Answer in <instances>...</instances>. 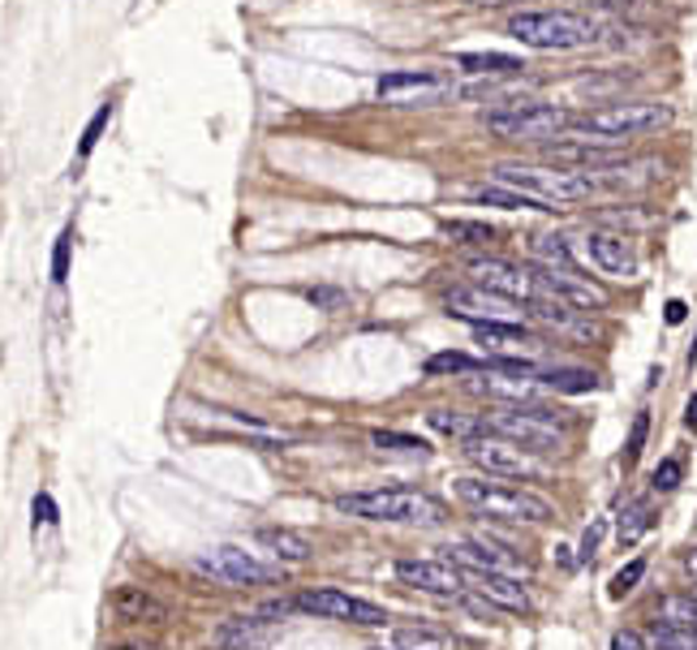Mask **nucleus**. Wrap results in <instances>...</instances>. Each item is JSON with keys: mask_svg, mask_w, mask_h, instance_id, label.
<instances>
[{"mask_svg": "<svg viewBox=\"0 0 697 650\" xmlns=\"http://www.w3.org/2000/svg\"><path fill=\"white\" fill-rule=\"evenodd\" d=\"M35 521H44V525H57V505H52L48 496H35Z\"/></svg>", "mask_w": 697, "mask_h": 650, "instance_id": "nucleus-45", "label": "nucleus"}, {"mask_svg": "<svg viewBox=\"0 0 697 650\" xmlns=\"http://www.w3.org/2000/svg\"><path fill=\"white\" fill-rule=\"evenodd\" d=\"M370 650H401V647H370Z\"/></svg>", "mask_w": 697, "mask_h": 650, "instance_id": "nucleus-50", "label": "nucleus"}, {"mask_svg": "<svg viewBox=\"0 0 697 650\" xmlns=\"http://www.w3.org/2000/svg\"><path fill=\"white\" fill-rule=\"evenodd\" d=\"M539 383L552 392H590L599 383V375L581 370V366H552V370H539Z\"/></svg>", "mask_w": 697, "mask_h": 650, "instance_id": "nucleus-27", "label": "nucleus"}, {"mask_svg": "<svg viewBox=\"0 0 697 650\" xmlns=\"http://www.w3.org/2000/svg\"><path fill=\"white\" fill-rule=\"evenodd\" d=\"M457 70L470 73V78H517L525 66L517 57H508V52H461Z\"/></svg>", "mask_w": 697, "mask_h": 650, "instance_id": "nucleus-25", "label": "nucleus"}, {"mask_svg": "<svg viewBox=\"0 0 697 650\" xmlns=\"http://www.w3.org/2000/svg\"><path fill=\"white\" fill-rule=\"evenodd\" d=\"M426 423L435 427L439 435H452V439H470V435L483 432V418H465V414H457V410H430L426 414Z\"/></svg>", "mask_w": 697, "mask_h": 650, "instance_id": "nucleus-30", "label": "nucleus"}, {"mask_svg": "<svg viewBox=\"0 0 697 650\" xmlns=\"http://www.w3.org/2000/svg\"><path fill=\"white\" fill-rule=\"evenodd\" d=\"M603 530H607V521H594V525L586 530V539H581V556H586V560L594 556V547H599V539H603Z\"/></svg>", "mask_w": 697, "mask_h": 650, "instance_id": "nucleus-43", "label": "nucleus"}, {"mask_svg": "<svg viewBox=\"0 0 697 650\" xmlns=\"http://www.w3.org/2000/svg\"><path fill=\"white\" fill-rule=\"evenodd\" d=\"M194 569L208 574L211 581H220V586H272V581H280L276 565H263L255 552L233 547V543L203 552V556L194 560Z\"/></svg>", "mask_w": 697, "mask_h": 650, "instance_id": "nucleus-9", "label": "nucleus"}, {"mask_svg": "<svg viewBox=\"0 0 697 650\" xmlns=\"http://www.w3.org/2000/svg\"><path fill=\"white\" fill-rule=\"evenodd\" d=\"M521 315H530L534 323H547V328H556V332H577V336H590V328L577 319V310H572L568 302H556V297H530Z\"/></svg>", "mask_w": 697, "mask_h": 650, "instance_id": "nucleus-23", "label": "nucleus"}, {"mask_svg": "<svg viewBox=\"0 0 697 650\" xmlns=\"http://www.w3.org/2000/svg\"><path fill=\"white\" fill-rule=\"evenodd\" d=\"M530 255L543 263V268H559V272H581L577 268V259H572V250H568V241L559 237V233H539L534 241H530Z\"/></svg>", "mask_w": 697, "mask_h": 650, "instance_id": "nucleus-26", "label": "nucleus"}, {"mask_svg": "<svg viewBox=\"0 0 697 650\" xmlns=\"http://www.w3.org/2000/svg\"><path fill=\"white\" fill-rule=\"evenodd\" d=\"M336 508L362 521H383V525H444L448 521V505L414 487H379V492L336 496Z\"/></svg>", "mask_w": 697, "mask_h": 650, "instance_id": "nucleus-3", "label": "nucleus"}, {"mask_svg": "<svg viewBox=\"0 0 697 650\" xmlns=\"http://www.w3.org/2000/svg\"><path fill=\"white\" fill-rule=\"evenodd\" d=\"M650 525H654V512H650V505H646V500L628 505L625 517H621V543H625V547H633V543H637V539H641Z\"/></svg>", "mask_w": 697, "mask_h": 650, "instance_id": "nucleus-33", "label": "nucleus"}, {"mask_svg": "<svg viewBox=\"0 0 697 650\" xmlns=\"http://www.w3.org/2000/svg\"><path fill=\"white\" fill-rule=\"evenodd\" d=\"M474 370H487V362L470 358V354H457V350H444V354H430L426 358V375L439 379V375H474Z\"/></svg>", "mask_w": 697, "mask_h": 650, "instance_id": "nucleus-32", "label": "nucleus"}, {"mask_svg": "<svg viewBox=\"0 0 697 650\" xmlns=\"http://www.w3.org/2000/svg\"><path fill=\"white\" fill-rule=\"evenodd\" d=\"M646 432H650V418H646V414H637V418H633V432H628V444H625L628 465L641 457V448H646Z\"/></svg>", "mask_w": 697, "mask_h": 650, "instance_id": "nucleus-41", "label": "nucleus"}, {"mask_svg": "<svg viewBox=\"0 0 697 650\" xmlns=\"http://www.w3.org/2000/svg\"><path fill=\"white\" fill-rule=\"evenodd\" d=\"M444 560H452L465 574H508V578H530V565L517 560L512 552H499L483 539H457L444 547Z\"/></svg>", "mask_w": 697, "mask_h": 650, "instance_id": "nucleus-15", "label": "nucleus"}, {"mask_svg": "<svg viewBox=\"0 0 697 650\" xmlns=\"http://www.w3.org/2000/svg\"><path fill=\"white\" fill-rule=\"evenodd\" d=\"M465 4H474V9H504V4H517V0H465Z\"/></svg>", "mask_w": 697, "mask_h": 650, "instance_id": "nucleus-47", "label": "nucleus"}, {"mask_svg": "<svg viewBox=\"0 0 697 650\" xmlns=\"http://www.w3.org/2000/svg\"><path fill=\"white\" fill-rule=\"evenodd\" d=\"M530 276H534V297H556V302H568V306H577V310H599V306H607V293L599 289L590 276H581V272H559V268H530Z\"/></svg>", "mask_w": 697, "mask_h": 650, "instance_id": "nucleus-14", "label": "nucleus"}, {"mask_svg": "<svg viewBox=\"0 0 697 650\" xmlns=\"http://www.w3.org/2000/svg\"><path fill=\"white\" fill-rule=\"evenodd\" d=\"M306 297H310L319 310H341V306L349 302L345 289H328V285H319V289H306Z\"/></svg>", "mask_w": 697, "mask_h": 650, "instance_id": "nucleus-42", "label": "nucleus"}, {"mask_svg": "<svg viewBox=\"0 0 697 650\" xmlns=\"http://www.w3.org/2000/svg\"><path fill=\"white\" fill-rule=\"evenodd\" d=\"M474 392H483L491 401H512V405H534L543 397V383L539 379H521V375H487V379H474L470 383Z\"/></svg>", "mask_w": 697, "mask_h": 650, "instance_id": "nucleus-21", "label": "nucleus"}, {"mask_svg": "<svg viewBox=\"0 0 697 650\" xmlns=\"http://www.w3.org/2000/svg\"><path fill=\"white\" fill-rule=\"evenodd\" d=\"M444 233L452 237V241H470V246H487L491 237V224L483 220H444Z\"/></svg>", "mask_w": 697, "mask_h": 650, "instance_id": "nucleus-35", "label": "nucleus"}, {"mask_svg": "<svg viewBox=\"0 0 697 650\" xmlns=\"http://www.w3.org/2000/svg\"><path fill=\"white\" fill-rule=\"evenodd\" d=\"M276 638V621L263 616H233L215 629V647L224 650H268Z\"/></svg>", "mask_w": 697, "mask_h": 650, "instance_id": "nucleus-19", "label": "nucleus"}, {"mask_svg": "<svg viewBox=\"0 0 697 650\" xmlns=\"http://www.w3.org/2000/svg\"><path fill=\"white\" fill-rule=\"evenodd\" d=\"M444 91H448V82L435 70H397L375 82V95L383 104H426V99H439Z\"/></svg>", "mask_w": 697, "mask_h": 650, "instance_id": "nucleus-17", "label": "nucleus"}, {"mask_svg": "<svg viewBox=\"0 0 697 650\" xmlns=\"http://www.w3.org/2000/svg\"><path fill=\"white\" fill-rule=\"evenodd\" d=\"M612 650H646V638L633 634V629H621V634L612 638Z\"/></svg>", "mask_w": 697, "mask_h": 650, "instance_id": "nucleus-44", "label": "nucleus"}, {"mask_svg": "<svg viewBox=\"0 0 697 650\" xmlns=\"http://www.w3.org/2000/svg\"><path fill=\"white\" fill-rule=\"evenodd\" d=\"M681 478H685L681 457H663V461L654 465V474H650V487H654V492H676V487H681Z\"/></svg>", "mask_w": 697, "mask_h": 650, "instance_id": "nucleus-37", "label": "nucleus"}, {"mask_svg": "<svg viewBox=\"0 0 697 650\" xmlns=\"http://www.w3.org/2000/svg\"><path fill=\"white\" fill-rule=\"evenodd\" d=\"M685 423H689V427H697V397L689 401V414H685Z\"/></svg>", "mask_w": 697, "mask_h": 650, "instance_id": "nucleus-48", "label": "nucleus"}, {"mask_svg": "<svg viewBox=\"0 0 697 650\" xmlns=\"http://www.w3.org/2000/svg\"><path fill=\"white\" fill-rule=\"evenodd\" d=\"M397 581L430 599H465L470 581L452 560H397Z\"/></svg>", "mask_w": 697, "mask_h": 650, "instance_id": "nucleus-11", "label": "nucleus"}, {"mask_svg": "<svg viewBox=\"0 0 697 650\" xmlns=\"http://www.w3.org/2000/svg\"><path fill=\"white\" fill-rule=\"evenodd\" d=\"M685 315H689V306H685L681 297H672V302H668V310H663V319H668V323H685Z\"/></svg>", "mask_w": 697, "mask_h": 650, "instance_id": "nucleus-46", "label": "nucleus"}, {"mask_svg": "<svg viewBox=\"0 0 697 650\" xmlns=\"http://www.w3.org/2000/svg\"><path fill=\"white\" fill-rule=\"evenodd\" d=\"M641 574H646V560H633V565H625V569L612 578V599H625L628 590L641 581Z\"/></svg>", "mask_w": 697, "mask_h": 650, "instance_id": "nucleus-40", "label": "nucleus"}, {"mask_svg": "<svg viewBox=\"0 0 697 650\" xmlns=\"http://www.w3.org/2000/svg\"><path fill=\"white\" fill-rule=\"evenodd\" d=\"M444 310L452 319H470L479 328V323H512L521 306L512 297H499V293L483 289V285H457V289L444 293Z\"/></svg>", "mask_w": 697, "mask_h": 650, "instance_id": "nucleus-12", "label": "nucleus"}, {"mask_svg": "<svg viewBox=\"0 0 697 650\" xmlns=\"http://www.w3.org/2000/svg\"><path fill=\"white\" fill-rule=\"evenodd\" d=\"M370 444H375V448H383V452H410V457H414V452H430V448H426V439H414V435H401V432H370Z\"/></svg>", "mask_w": 697, "mask_h": 650, "instance_id": "nucleus-36", "label": "nucleus"}, {"mask_svg": "<svg viewBox=\"0 0 697 650\" xmlns=\"http://www.w3.org/2000/svg\"><path fill=\"white\" fill-rule=\"evenodd\" d=\"M388 647H401V650H457V642L448 638V634H439V629H397L392 634V642Z\"/></svg>", "mask_w": 697, "mask_h": 650, "instance_id": "nucleus-31", "label": "nucleus"}, {"mask_svg": "<svg viewBox=\"0 0 697 650\" xmlns=\"http://www.w3.org/2000/svg\"><path fill=\"white\" fill-rule=\"evenodd\" d=\"M491 181L525 194L530 203H539V212H556V208H568V203L594 199L603 190L599 173L559 168V164H495Z\"/></svg>", "mask_w": 697, "mask_h": 650, "instance_id": "nucleus-1", "label": "nucleus"}, {"mask_svg": "<svg viewBox=\"0 0 697 650\" xmlns=\"http://www.w3.org/2000/svg\"><path fill=\"white\" fill-rule=\"evenodd\" d=\"M483 432H495L530 452H556L564 444V423L556 418V410L547 405H491L483 414Z\"/></svg>", "mask_w": 697, "mask_h": 650, "instance_id": "nucleus-6", "label": "nucleus"}, {"mask_svg": "<svg viewBox=\"0 0 697 650\" xmlns=\"http://www.w3.org/2000/svg\"><path fill=\"white\" fill-rule=\"evenodd\" d=\"M474 336H479L483 350H521V345H530V336L517 323H479Z\"/></svg>", "mask_w": 697, "mask_h": 650, "instance_id": "nucleus-29", "label": "nucleus"}, {"mask_svg": "<svg viewBox=\"0 0 697 650\" xmlns=\"http://www.w3.org/2000/svg\"><path fill=\"white\" fill-rule=\"evenodd\" d=\"M685 569H689V574H694V581H697V552H689V556H685Z\"/></svg>", "mask_w": 697, "mask_h": 650, "instance_id": "nucleus-49", "label": "nucleus"}, {"mask_svg": "<svg viewBox=\"0 0 697 650\" xmlns=\"http://www.w3.org/2000/svg\"><path fill=\"white\" fill-rule=\"evenodd\" d=\"M259 543L268 547V556H276L280 565H302V560H310V552H315V543H310L306 534L288 530V525H263V530H259Z\"/></svg>", "mask_w": 697, "mask_h": 650, "instance_id": "nucleus-22", "label": "nucleus"}, {"mask_svg": "<svg viewBox=\"0 0 697 650\" xmlns=\"http://www.w3.org/2000/svg\"><path fill=\"white\" fill-rule=\"evenodd\" d=\"M452 492L470 512L491 517V521H512V525L552 521V505L539 492H525V487H512V483H499V478H457Z\"/></svg>", "mask_w": 697, "mask_h": 650, "instance_id": "nucleus-4", "label": "nucleus"}, {"mask_svg": "<svg viewBox=\"0 0 697 650\" xmlns=\"http://www.w3.org/2000/svg\"><path fill=\"white\" fill-rule=\"evenodd\" d=\"M70 241H73V228H66V233L57 237V250H52V281H57V285L70 281Z\"/></svg>", "mask_w": 697, "mask_h": 650, "instance_id": "nucleus-39", "label": "nucleus"}, {"mask_svg": "<svg viewBox=\"0 0 697 650\" xmlns=\"http://www.w3.org/2000/svg\"><path fill=\"white\" fill-rule=\"evenodd\" d=\"M297 612H310V616H323V621H341V625H362V629H388V612L370 599H357L345 594L336 586H323V590H306L293 599Z\"/></svg>", "mask_w": 697, "mask_h": 650, "instance_id": "nucleus-8", "label": "nucleus"}, {"mask_svg": "<svg viewBox=\"0 0 697 650\" xmlns=\"http://www.w3.org/2000/svg\"><path fill=\"white\" fill-rule=\"evenodd\" d=\"M586 255L590 263L603 272V276H616V281H628L637 272V259L628 250L625 233H612V228H590L586 233Z\"/></svg>", "mask_w": 697, "mask_h": 650, "instance_id": "nucleus-18", "label": "nucleus"}, {"mask_svg": "<svg viewBox=\"0 0 697 650\" xmlns=\"http://www.w3.org/2000/svg\"><path fill=\"white\" fill-rule=\"evenodd\" d=\"M668 126H672V104H663V99H621V104H603L586 117H572L568 130H577L586 139H599V143L625 146L633 139L659 134Z\"/></svg>", "mask_w": 697, "mask_h": 650, "instance_id": "nucleus-2", "label": "nucleus"}, {"mask_svg": "<svg viewBox=\"0 0 697 650\" xmlns=\"http://www.w3.org/2000/svg\"><path fill=\"white\" fill-rule=\"evenodd\" d=\"M470 276H474V285H483V289L499 293V297H512V302H530L534 297V276H530V268H517V263H508V259H474L470 263Z\"/></svg>", "mask_w": 697, "mask_h": 650, "instance_id": "nucleus-16", "label": "nucleus"}, {"mask_svg": "<svg viewBox=\"0 0 697 650\" xmlns=\"http://www.w3.org/2000/svg\"><path fill=\"white\" fill-rule=\"evenodd\" d=\"M113 612L121 621H168V607L155 594H146L142 586H121L113 594Z\"/></svg>", "mask_w": 697, "mask_h": 650, "instance_id": "nucleus-24", "label": "nucleus"}, {"mask_svg": "<svg viewBox=\"0 0 697 650\" xmlns=\"http://www.w3.org/2000/svg\"><path fill=\"white\" fill-rule=\"evenodd\" d=\"M650 647L654 650H697V638L689 629H681V625H663V621H654V629H650Z\"/></svg>", "mask_w": 697, "mask_h": 650, "instance_id": "nucleus-34", "label": "nucleus"}, {"mask_svg": "<svg viewBox=\"0 0 697 650\" xmlns=\"http://www.w3.org/2000/svg\"><path fill=\"white\" fill-rule=\"evenodd\" d=\"M465 457L479 470H487L491 478H530V474H539V461H534L530 448H521V444H512V439H504L495 432L470 435L465 439Z\"/></svg>", "mask_w": 697, "mask_h": 650, "instance_id": "nucleus-10", "label": "nucleus"}, {"mask_svg": "<svg viewBox=\"0 0 697 650\" xmlns=\"http://www.w3.org/2000/svg\"><path fill=\"white\" fill-rule=\"evenodd\" d=\"M572 126V117L556 104H539V99H517L487 113V130L495 139H512V143H543L556 139Z\"/></svg>", "mask_w": 697, "mask_h": 650, "instance_id": "nucleus-7", "label": "nucleus"}, {"mask_svg": "<svg viewBox=\"0 0 697 650\" xmlns=\"http://www.w3.org/2000/svg\"><path fill=\"white\" fill-rule=\"evenodd\" d=\"M108 121H113V104H104V108L91 117V126L82 130V143H78V151H82V155H91V151L99 146V134H104V126H108Z\"/></svg>", "mask_w": 697, "mask_h": 650, "instance_id": "nucleus-38", "label": "nucleus"}, {"mask_svg": "<svg viewBox=\"0 0 697 650\" xmlns=\"http://www.w3.org/2000/svg\"><path fill=\"white\" fill-rule=\"evenodd\" d=\"M654 616L663 621V625H681V629H689L697 638V599L694 594H663L659 599V607H654Z\"/></svg>", "mask_w": 697, "mask_h": 650, "instance_id": "nucleus-28", "label": "nucleus"}, {"mask_svg": "<svg viewBox=\"0 0 697 650\" xmlns=\"http://www.w3.org/2000/svg\"><path fill=\"white\" fill-rule=\"evenodd\" d=\"M508 35L534 52H572L594 44V26L581 13H564V9H525L512 13Z\"/></svg>", "mask_w": 697, "mask_h": 650, "instance_id": "nucleus-5", "label": "nucleus"}, {"mask_svg": "<svg viewBox=\"0 0 697 650\" xmlns=\"http://www.w3.org/2000/svg\"><path fill=\"white\" fill-rule=\"evenodd\" d=\"M465 581H470V590L479 599H487L491 607H499V612H530V594H525L521 578H508V574H465Z\"/></svg>", "mask_w": 697, "mask_h": 650, "instance_id": "nucleus-20", "label": "nucleus"}, {"mask_svg": "<svg viewBox=\"0 0 697 650\" xmlns=\"http://www.w3.org/2000/svg\"><path fill=\"white\" fill-rule=\"evenodd\" d=\"M547 159L559 168H581V173H603V168H616L625 164V146L599 143V139H586V134H556L547 143Z\"/></svg>", "mask_w": 697, "mask_h": 650, "instance_id": "nucleus-13", "label": "nucleus"}]
</instances>
